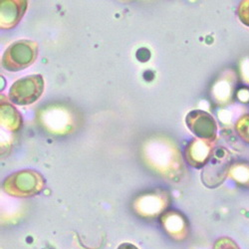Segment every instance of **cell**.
<instances>
[{
  "instance_id": "cell-1",
  "label": "cell",
  "mask_w": 249,
  "mask_h": 249,
  "mask_svg": "<svg viewBox=\"0 0 249 249\" xmlns=\"http://www.w3.org/2000/svg\"><path fill=\"white\" fill-rule=\"evenodd\" d=\"M38 54V45L34 41L21 40L11 44L2 56V67L17 72L33 64Z\"/></svg>"
},
{
  "instance_id": "cell-2",
  "label": "cell",
  "mask_w": 249,
  "mask_h": 249,
  "mask_svg": "<svg viewBox=\"0 0 249 249\" xmlns=\"http://www.w3.org/2000/svg\"><path fill=\"white\" fill-rule=\"evenodd\" d=\"M44 179L34 171H21L9 176L3 183L4 191L14 196H30L43 189Z\"/></svg>"
},
{
  "instance_id": "cell-3",
  "label": "cell",
  "mask_w": 249,
  "mask_h": 249,
  "mask_svg": "<svg viewBox=\"0 0 249 249\" xmlns=\"http://www.w3.org/2000/svg\"><path fill=\"white\" fill-rule=\"evenodd\" d=\"M44 90V80L41 75H31L17 80L11 86L9 99L16 105H30L36 102Z\"/></svg>"
},
{
  "instance_id": "cell-4",
  "label": "cell",
  "mask_w": 249,
  "mask_h": 249,
  "mask_svg": "<svg viewBox=\"0 0 249 249\" xmlns=\"http://www.w3.org/2000/svg\"><path fill=\"white\" fill-rule=\"evenodd\" d=\"M230 165V159L227 158L225 150L218 149L213 152L204 165L202 171V181L209 188H215L225 178Z\"/></svg>"
},
{
  "instance_id": "cell-5",
  "label": "cell",
  "mask_w": 249,
  "mask_h": 249,
  "mask_svg": "<svg viewBox=\"0 0 249 249\" xmlns=\"http://www.w3.org/2000/svg\"><path fill=\"white\" fill-rule=\"evenodd\" d=\"M186 124L189 129L200 139L212 141L215 138L216 124L210 114L203 111H192L186 116Z\"/></svg>"
},
{
  "instance_id": "cell-6",
  "label": "cell",
  "mask_w": 249,
  "mask_h": 249,
  "mask_svg": "<svg viewBox=\"0 0 249 249\" xmlns=\"http://www.w3.org/2000/svg\"><path fill=\"white\" fill-rule=\"evenodd\" d=\"M1 5V28L9 29L14 27L23 16L27 2L16 0H2Z\"/></svg>"
},
{
  "instance_id": "cell-7",
  "label": "cell",
  "mask_w": 249,
  "mask_h": 249,
  "mask_svg": "<svg viewBox=\"0 0 249 249\" xmlns=\"http://www.w3.org/2000/svg\"><path fill=\"white\" fill-rule=\"evenodd\" d=\"M212 154L213 153H211L209 144L200 141L192 142V143L189 144V147L186 148L185 151L186 160L192 165L196 168L205 165L206 162L209 161Z\"/></svg>"
},
{
  "instance_id": "cell-8",
  "label": "cell",
  "mask_w": 249,
  "mask_h": 249,
  "mask_svg": "<svg viewBox=\"0 0 249 249\" xmlns=\"http://www.w3.org/2000/svg\"><path fill=\"white\" fill-rule=\"evenodd\" d=\"M1 123L11 131H16L21 126V117L17 110L6 102L1 104Z\"/></svg>"
},
{
  "instance_id": "cell-9",
  "label": "cell",
  "mask_w": 249,
  "mask_h": 249,
  "mask_svg": "<svg viewBox=\"0 0 249 249\" xmlns=\"http://www.w3.org/2000/svg\"><path fill=\"white\" fill-rule=\"evenodd\" d=\"M162 224L164 225L165 230H167L170 233H177L176 231H181L185 223L182 221L181 216L178 213H169L164 216V219H162Z\"/></svg>"
},
{
  "instance_id": "cell-10",
  "label": "cell",
  "mask_w": 249,
  "mask_h": 249,
  "mask_svg": "<svg viewBox=\"0 0 249 249\" xmlns=\"http://www.w3.org/2000/svg\"><path fill=\"white\" fill-rule=\"evenodd\" d=\"M214 249H238V247L230 239H220L216 242Z\"/></svg>"
},
{
  "instance_id": "cell-11",
  "label": "cell",
  "mask_w": 249,
  "mask_h": 249,
  "mask_svg": "<svg viewBox=\"0 0 249 249\" xmlns=\"http://www.w3.org/2000/svg\"><path fill=\"white\" fill-rule=\"evenodd\" d=\"M151 58V52L147 48H141L137 51V59L141 62H147Z\"/></svg>"
},
{
  "instance_id": "cell-12",
  "label": "cell",
  "mask_w": 249,
  "mask_h": 249,
  "mask_svg": "<svg viewBox=\"0 0 249 249\" xmlns=\"http://www.w3.org/2000/svg\"><path fill=\"white\" fill-rule=\"evenodd\" d=\"M119 249H138L136 246L132 245V244H129V243H124V244H122Z\"/></svg>"
}]
</instances>
